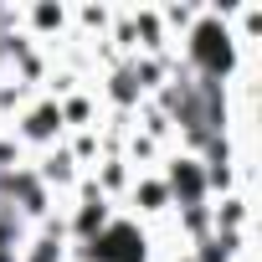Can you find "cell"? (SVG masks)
Listing matches in <instances>:
<instances>
[{
    "label": "cell",
    "instance_id": "6da1fadb",
    "mask_svg": "<svg viewBox=\"0 0 262 262\" xmlns=\"http://www.w3.org/2000/svg\"><path fill=\"white\" fill-rule=\"evenodd\" d=\"M190 62H195L201 82H221L236 67V47H231V31L221 26V16H201L195 21V31H190Z\"/></svg>",
    "mask_w": 262,
    "mask_h": 262
},
{
    "label": "cell",
    "instance_id": "7a4b0ae2",
    "mask_svg": "<svg viewBox=\"0 0 262 262\" xmlns=\"http://www.w3.org/2000/svg\"><path fill=\"white\" fill-rule=\"evenodd\" d=\"M149 242L134 221H108L98 236H88V262H144Z\"/></svg>",
    "mask_w": 262,
    "mask_h": 262
},
{
    "label": "cell",
    "instance_id": "3957f363",
    "mask_svg": "<svg viewBox=\"0 0 262 262\" xmlns=\"http://www.w3.org/2000/svg\"><path fill=\"white\" fill-rule=\"evenodd\" d=\"M165 190H170L180 206H201L211 185H206V170H201L195 160H175V165H170V175H165Z\"/></svg>",
    "mask_w": 262,
    "mask_h": 262
},
{
    "label": "cell",
    "instance_id": "277c9868",
    "mask_svg": "<svg viewBox=\"0 0 262 262\" xmlns=\"http://www.w3.org/2000/svg\"><path fill=\"white\" fill-rule=\"evenodd\" d=\"M57 128H62V108L57 103H41L26 118V139H57Z\"/></svg>",
    "mask_w": 262,
    "mask_h": 262
},
{
    "label": "cell",
    "instance_id": "5b68a950",
    "mask_svg": "<svg viewBox=\"0 0 262 262\" xmlns=\"http://www.w3.org/2000/svg\"><path fill=\"white\" fill-rule=\"evenodd\" d=\"M103 226H108V211H103V201H88V206L77 211V236L88 242V236H98Z\"/></svg>",
    "mask_w": 262,
    "mask_h": 262
},
{
    "label": "cell",
    "instance_id": "8992f818",
    "mask_svg": "<svg viewBox=\"0 0 262 262\" xmlns=\"http://www.w3.org/2000/svg\"><path fill=\"white\" fill-rule=\"evenodd\" d=\"M231 247H236V236L231 231H216V236L201 242V262H231Z\"/></svg>",
    "mask_w": 262,
    "mask_h": 262
},
{
    "label": "cell",
    "instance_id": "52a82bcc",
    "mask_svg": "<svg viewBox=\"0 0 262 262\" xmlns=\"http://www.w3.org/2000/svg\"><path fill=\"white\" fill-rule=\"evenodd\" d=\"M16 236H21V211L16 206H0V247L16 252Z\"/></svg>",
    "mask_w": 262,
    "mask_h": 262
},
{
    "label": "cell",
    "instance_id": "ba28073f",
    "mask_svg": "<svg viewBox=\"0 0 262 262\" xmlns=\"http://www.w3.org/2000/svg\"><path fill=\"white\" fill-rule=\"evenodd\" d=\"M139 201H144V211H160V206L170 201V190H165V180H144V185H139Z\"/></svg>",
    "mask_w": 262,
    "mask_h": 262
},
{
    "label": "cell",
    "instance_id": "9c48e42d",
    "mask_svg": "<svg viewBox=\"0 0 262 262\" xmlns=\"http://www.w3.org/2000/svg\"><path fill=\"white\" fill-rule=\"evenodd\" d=\"M26 262H62V247H57V236H41V242H31V257Z\"/></svg>",
    "mask_w": 262,
    "mask_h": 262
},
{
    "label": "cell",
    "instance_id": "30bf717a",
    "mask_svg": "<svg viewBox=\"0 0 262 262\" xmlns=\"http://www.w3.org/2000/svg\"><path fill=\"white\" fill-rule=\"evenodd\" d=\"M185 226H190V231L201 236V231L211 226V216H206V206H185Z\"/></svg>",
    "mask_w": 262,
    "mask_h": 262
},
{
    "label": "cell",
    "instance_id": "8fae6325",
    "mask_svg": "<svg viewBox=\"0 0 262 262\" xmlns=\"http://www.w3.org/2000/svg\"><path fill=\"white\" fill-rule=\"evenodd\" d=\"M67 165H72V160H67V155H57V160H52V165H47V180H67V175H72V170H67Z\"/></svg>",
    "mask_w": 262,
    "mask_h": 262
},
{
    "label": "cell",
    "instance_id": "7c38bea8",
    "mask_svg": "<svg viewBox=\"0 0 262 262\" xmlns=\"http://www.w3.org/2000/svg\"><path fill=\"white\" fill-rule=\"evenodd\" d=\"M57 21H62V11H52V6H47V11H36V26H57Z\"/></svg>",
    "mask_w": 262,
    "mask_h": 262
},
{
    "label": "cell",
    "instance_id": "4fadbf2b",
    "mask_svg": "<svg viewBox=\"0 0 262 262\" xmlns=\"http://www.w3.org/2000/svg\"><path fill=\"white\" fill-rule=\"evenodd\" d=\"M0 262H21V257H16V252H11V247H0Z\"/></svg>",
    "mask_w": 262,
    "mask_h": 262
}]
</instances>
